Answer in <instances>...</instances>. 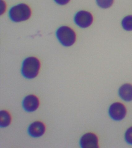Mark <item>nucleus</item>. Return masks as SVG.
<instances>
[{"instance_id": "nucleus-1", "label": "nucleus", "mask_w": 132, "mask_h": 148, "mask_svg": "<svg viewBox=\"0 0 132 148\" xmlns=\"http://www.w3.org/2000/svg\"><path fill=\"white\" fill-rule=\"evenodd\" d=\"M40 61L37 58L30 57L24 60L22 63L21 73L27 79H33L37 76L40 68Z\"/></svg>"}, {"instance_id": "nucleus-2", "label": "nucleus", "mask_w": 132, "mask_h": 148, "mask_svg": "<svg viewBox=\"0 0 132 148\" xmlns=\"http://www.w3.org/2000/svg\"><path fill=\"white\" fill-rule=\"evenodd\" d=\"M9 14L11 20L20 22L27 20L30 17L31 10L27 4L22 3L11 8Z\"/></svg>"}, {"instance_id": "nucleus-3", "label": "nucleus", "mask_w": 132, "mask_h": 148, "mask_svg": "<svg viewBox=\"0 0 132 148\" xmlns=\"http://www.w3.org/2000/svg\"><path fill=\"white\" fill-rule=\"evenodd\" d=\"M56 35L60 43L66 47L71 46L76 41L75 31L68 26H63L59 28L56 31Z\"/></svg>"}, {"instance_id": "nucleus-4", "label": "nucleus", "mask_w": 132, "mask_h": 148, "mask_svg": "<svg viewBox=\"0 0 132 148\" xmlns=\"http://www.w3.org/2000/svg\"><path fill=\"white\" fill-rule=\"evenodd\" d=\"M93 20L92 15L85 10H81L77 12L74 18V21L76 25L83 28L88 27L91 25Z\"/></svg>"}, {"instance_id": "nucleus-5", "label": "nucleus", "mask_w": 132, "mask_h": 148, "mask_svg": "<svg viewBox=\"0 0 132 148\" xmlns=\"http://www.w3.org/2000/svg\"><path fill=\"white\" fill-rule=\"evenodd\" d=\"M126 109L122 104L115 103L110 106L109 113L111 118L113 120L119 121L123 119L126 115Z\"/></svg>"}, {"instance_id": "nucleus-6", "label": "nucleus", "mask_w": 132, "mask_h": 148, "mask_svg": "<svg viewBox=\"0 0 132 148\" xmlns=\"http://www.w3.org/2000/svg\"><path fill=\"white\" fill-rule=\"evenodd\" d=\"M80 145L82 148H98V138L93 133H87L81 138Z\"/></svg>"}, {"instance_id": "nucleus-7", "label": "nucleus", "mask_w": 132, "mask_h": 148, "mask_svg": "<svg viewBox=\"0 0 132 148\" xmlns=\"http://www.w3.org/2000/svg\"><path fill=\"white\" fill-rule=\"evenodd\" d=\"M22 104L23 108L26 112H33L39 107V99L34 95H29L24 98Z\"/></svg>"}, {"instance_id": "nucleus-8", "label": "nucleus", "mask_w": 132, "mask_h": 148, "mask_svg": "<svg viewBox=\"0 0 132 148\" xmlns=\"http://www.w3.org/2000/svg\"><path fill=\"white\" fill-rule=\"evenodd\" d=\"M46 131V126L42 122L37 121L30 125L28 128L29 134L32 137L38 138L43 135Z\"/></svg>"}, {"instance_id": "nucleus-9", "label": "nucleus", "mask_w": 132, "mask_h": 148, "mask_svg": "<svg viewBox=\"0 0 132 148\" xmlns=\"http://www.w3.org/2000/svg\"><path fill=\"white\" fill-rule=\"evenodd\" d=\"M119 95L122 99L126 101L132 100V85L128 84H124L119 89Z\"/></svg>"}, {"instance_id": "nucleus-10", "label": "nucleus", "mask_w": 132, "mask_h": 148, "mask_svg": "<svg viewBox=\"0 0 132 148\" xmlns=\"http://www.w3.org/2000/svg\"><path fill=\"white\" fill-rule=\"evenodd\" d=\"M11 115L7 111L0 112V127L3 128L8 127L11 123Z\"/></svg>"}, {"instance_id": "nucleus-11", "label": "nucleus", "mask_w": 132, "mask_h": 148, "mask_svg": "<svg viewBox=\"0 0 132 148\" xmlns=\"http://www.w3.org/2000/svg\"><path fill=\"white\" fill-rule=\"evenodd\" d=\"M123 28L127 31H132V15L124 17L122 21Z\"/></svg>"}, {"instance_id": "nucleus-12", "label": "nucleus", "mask_w": 132, "mask_h": 148, "mask_svg": "<svg viewBox=\"0 0 132 148\" xmlns=\"http://www.w3.org/2000/svg\"><path fill=\"white\" fill-rule=\"evenodd\" d=\"M97 4L103 9L110 8L113 3V0H96Z\"/></svg>"}, {"instance_id": "nucleus-13", "label": "nucleus", "mask_w": 132, "mask_h": 148, "mask_svg": "<svg viewBox=\"0 0 132 148\" xmlns=\"http://www.w3.org/2000/svg\"><path fill=\"white\" fill-rule=\"evenodd\" d=\"M125 139L129 144L132 145V127L129 128L125 134Z\"/></svg>"}, {"instance_id": "nucleus-14", "label": "nucleus", "mask_w": 132, "mask_h": 148, "mask_svg": "<svg viewBox=\"0 0 132 148\" xmlns=\"http://www.w3.org/2000/svg\"><path fill=\"white\" fill-rule=\"evenodd\" d=\"M55 3L60 5H65L69 3L70 0H54Z\"/></svg>"}, {"instance_id": "nucleus-15", "label": "nucleus", "mask_w": 132, "mask_h": 148, "mask_svg": "<svg viewBox=\"0 0 132 148\" xmlns=\"http://www.w3.org/2000/svg\"><path fill=\"white\" fill-rule=\"evenodd\" d=\"M6 8V4L4 1L1 0V14L4 12Z\"/></svg>"}]
</instances>
